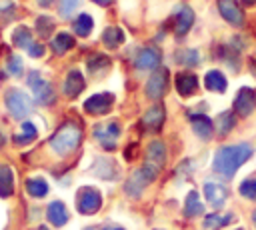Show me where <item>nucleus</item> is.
<instances>
[{
    "instance_id": "obj_1",
    "label": "nucleus",
    "mask_w": 256,
    "mask_h": 230,
    "mask_svg": "<svg viewBox=\"0 0 256 230\" xmlns=\"http://www.w3.org/2000/svg\"><path fill=\"white\" fill-rule=\"evenodd\" d=\"M254 154V148L246 142H240V144H228V146H220L214 154V162H212V168L218 176H222L224 180H230L234 178L236 170L248 162Z\"/></svg>"
},
{
    "instance_id": "obj_2",
    "label": "nucleus",
    "mask_w": 256,
    "mask_h": 230,
    "mask_svg": "<svg viewBox=\"0 0 256 230\" xmlns=\"http://www.w3.org/2000/svg\"><path fill=\"white\" fill-rule=\"evenodd\" d=\"M82 140V130L78 124L74 122H64L52 136H50V148L58 154V156H66L70 152H74L78 148Z\"/></svg>"
},
{
    "instance_id": "obj_3",
    "label": "nucleus",
    "mask_w": 256,
    "mask_h": 230,
    "mask_svg": "<svg viewBox=\"0 0 256 230\" xmlns=\"http://www.w3.org/2000/svg\"><path fill=\"white\" fill-rule=\"evenodd\" d=\"M164 160H166V146H164V142L152 140V142L148 144V148H146L144 166L140 168V172L144 174V178H146L148 184L158 178V172H160V168L164 166Z\"/></svg>"
},
{
    "instance_id": "obj_4",
    "label": "nucleus",
    "mask_w": 256,
    "mask_h": 230,
    "mask_svg": "<svg viewBox=\"0 0 256 230\" xmlns=\"http://www.w3.org/2000/svg\"><path fill=\"white\" fill-rule=\"evenodd\" d=\"M102 206V194L94 186H82L76 192V210L84 216L96 214Z\"/></svg>"
},
{
    "instance_id": "obj_5",
    "label": "nucleus",
    "mask_w": 256,
    "mask_h": 230,
    "mask_svg": "<svg viewBox=\"0 0 256 230\" xmlns=\"http://www.w3.org/2000/svg\"><path fill=\"white\" fill-rule=\"evenodd\" d=\"M118 136H120V124L114 120L100 122L94 126V138L104 150H114L118 146Z\"/></svg>"
},
{
    "instance_id": "obj_6",
    "label": "nucleus",
    "mask_w": 256,
    "mask_h": 230,
    "mask_svg": "<svg viewBox=\"0 0 256 230\" xmlns=\"http://www.w3.org/2000/svg\"><path fill=\"white\" fill-rule=\"evenodd\" d=\"M26 82H28V86L32 88L34 98H36L38 104L48 106V104L54 102V88H52V84H50L48 80H44L38 72H30L28 78H26Z\"/></svg>"
},
{
    "instance_id": "obj_7",
    "label": "nucleus",
    "mask_w": 256,
    "mask_h": 230,
    "mask_svg": "<svg viewBox=\"0 0 256 230\" xmlns=\"http://www.w3.org/2000/svg\"><path fill=\"white\" fill-rule=\"evenodd\" d=\"M6 108L14 118H24L32 112V100L22 90H8L6 92Z\"/></svg>"
},
{
    "instance_id": "obj_8",
    "label": "nucleus",
    "mask_w": 256,
    "mask_h": 230,
    "mask_svg": "<svg viewBox=\"0 0 256 230\" xmlns=\"http://www.w3.org/2000/svg\"><path fill=\"white\" fill-rule=\"evenodd\" d=\"M168 76H170L168 68L158 66V68L152 72V76L148 78L146 86H144L146 96L152 98V100H160V98L166 94V90H168Z\"/></svg>"
},
{
    "instance_id": "obj_9",
    "label": "nucleus",
    "mask_w": 256,
    "mask_h": 230,
    "mask_svg": "<svg viewBox=\"0 0 256 230\" xmlns=\"http://www.w3.org/2000/svg\"><path fill=\"white\" fill-rule=\"evenodd\" d=\"M112 106H114V94H110V92L94 94V96H90V98L84 102V110H86L88 114H94V116L106 114Z\"/></svg>"
},
{
    "instance_id": "obj_10",
    "label": "nucleus",
    "mask_w": 256,
    "mask_h": 230,
    "mask_svg": "<svg viewBox=\"0 0 256 230\" xmlns=\"http://www.w3.org/2000/svg\"><path fill=\"white\" fill-rule=\"evenodd\" d=\"M256 108V92L252 88H240L234 98V112L238 116H250Z\"/></svg>"
},
{
    "instance_id": "obj_11",
    "label": "nucleus",
    "mask_w": 256,
    "mask_h": 230,
    "mask_svg": "<svg viewBox=\"0 0 256 230\" xmlns=\"http://www.w3.org/2000/svg\"><path fill=\"white\" fill-rule=\"evenodd\" d=\"M164 120H166V110H164V106H162V104H154L152 108H148V110L144 112L140 124H142V128L148 130V132H158V130H162Z\"/></svg>"
},
{
    "instance_id": "obj_12",
    "label": "nucleus",
    "mask_w": 256,
    "mask_h": 230,
    "mask_svg": "<svg viewBox=\"0 0 256 230\" xmlns=\"http://www.w3.org/2000/svg\"><path fill=\"white\" fill-rule=\"evenodd\" d=\"M218 12L232 26H242L244 24V12H242V8L238 6L236 0H218Z\"/></svg>"
},
{
    "instance_id": "obj_13",
    "label": "nucleus",
    "mask_w": 256,
    "mask_h": 230,
    "mask_svg": "<svg viewBox=\"0 0 256 230\" xmlns=\"http://www.w3.org/2000/svg\"><path fill=\"white\" fill-rule=\"evenodd\" d=\"M192 24H194V12H192L190 6L182 4L174 14V34H176V38H182L192 28Z\"/></svg>"
},
{
    "instance_id": "obj_14",
    "label": "nucleus",
    "mask_w": 256,
    "mask_h": 230,
    "mask_svg": "<svg viewBox=\"0 0 256 230\" xmlns=\"http://www.w3.org/2000/svg\"><path fill=\"white\" fill-rule=\"evenodd\" d=\"M160 50L158 48H152V46H148V48H142L140 52H138V56H136V60H134V66L138 68V70H156L158 66H160Z\"/></svg>"
},
{
    "instance_id": "obj_15",
    "label": "nucleus",
    "mask_w": 256,
    "mask_h": 230,
    "mask_svg": "<svg viewBox=\"0 0 256 230\" xmlns=\"http://www.w3.org/2000/svg\"><path fill=\"white\" fill-rule=\"evenodd\" d=\"M204 196L208 200L210 206H214L216 210H220L228 198V190L222 184H214V182H206L204 184Z\"/></svg>"
},
{
    "instance_id": "obj_16",
    "label": "nucleus",
    "mask_w": 256,
    "mask_h": 230,
    "mask_svg": "<svg viewBox=\"0 0 256 230\" xmlns=\"http://www.w3.org/2000/svg\"><path fill=\"white\" fill-rule=\"evenodd\" d=\"M190 124H192L194 134H196L200 140H210V138H212L214 124L210 122L208 116H204V114H190Z\"/></svg>"
},
{
    "instance_id": "obj_17",
    "label": "nucleus",
    "mask_w": 256,
    "mask_h": 230,
    "mask_svg": "<svg viewBox=\"0 0 256 230\" xmlns=\"http://www.w3.org/2000/svg\"><path fill=\"white\" fill-rule=\"evenodd\" d=\"M46 218L50 220L52 226H64L68 222V210H66L64 202H60V200L50 202L46 208Z\"/></svg>"
},
{
    "instance_id": "obj_18",
    "label": "nucleus",
    "mask_w": 256,
    "mask_h": 230,
    "mask_svg": "<svg viewBox=\"0 0 256 230\" xmlns=\"http://www.w3.org/2000/svg\"><path fill=\"white\" fill-rule=\"evenodd\" d=\"M146 184H148V182H146V178H144V174H142L140 170H138V172H132V174L128 176V180L124 182V192H126V196H130V198H140Z\"/></svg>"
},
{
    "instance_id": "obj_19",
    "label": "nucleus",
    "mask_w": 256,
    "mask_h": 230,
    "mask_svg": "<svg viewBox=\"0 0 256 230\" xmlns=\"http://www.w3.org/2000/svg\"><path fill=\"white\" fill-rule=\"evenodd\" d=\"M84 76L78 72V70H70L66 80H64V94L70 96V98H76L82 90H84Z\"/></svg>"
},
{
    "instance_id": "obj_20",
    "label": "nucleus",
    "mask_w": 256,
    "mask_h": 230,
    "mask_svg": "<svg viewBox=\"0 0 256 230\" xmlns=\"http://www.w3.org/2000/svg\"><path fill=\"white\" fill-rule=\"evenodd\" d=\"M92 172L98 176V178H104V180H114L116 178V164L114 160L106 158V156H98L94 166H92Z\"/></svg>"
},
{
    "instance_id": "obj_21",
    "label": "nucleus",
    "mask_w": 256,
    "mask_h": 230,
    "mask_svg": "<svg viewBox=\"0 0 256 230\" xmlns=\"http://www.w3.org/2000/svg\"><path fill=\"white\" fill-rule=\"evenodd\" d=\"M198 88V78L190 72H180L176 76V90L180 96H192Z\"/></svg>"
},
{
    "instance_id": "obj_22",
    "label": "nucleus",
    "mask_w": 256,
    "mask_h": 230,
    "mask_svg": "<svg viewBox=\"0 0 256 230\" xmlns=\"http://www.w3.org/2000/svg\"><path fill=\"white\" fill-rule=\"evenodd\" d=\"M14 194V172L8 164H0V196L8 198Z\"/></svg>"
},
{
    "instance_id": "obj_23",
    "label": "nucleus",
    "mask_w": 256,
    "mask_h": 230,
    "mask_svg": "<svg viewBox=\"0 0 256 230\" xmlns=\"http://www.w3.org/2000/svg\"><path fill=\"white\" fill-rule=\"evenodd\" d=\"M204 86L210 90V92H224L228 82H226V76L220 72V70H210L206 72L204 76Z\"/></svg>"
},
{
    "instance_id": "obj_24",
    "label": "nucleus",
    "mask_w": 256,
    "mask_h": 230,
    "mask_svg": "<svg viewBox=\"0 0 256 230\" xmlns=\"http://www.w3.org/2000/svg\"><path fill=\"white\" fill-rule=\"evenodd\" d=\"M102 42L106 48H118L124 42V30L118 26H108L102 32Z\"/></svg>"
},
{
    "instance_id": "obj_25",
    "label": "nucleus",
    "mask_w": 256,
    "mask_h": 230,
    "mask_svg": "<svg viewBox=\"0 0 256 230\" xmlns=\"http://www.w3.org/2000/svg\"><path fill=\"white\" fill-rule=\"evenodd\" d=\"M74 46V38H72V34H68V32H60V34H56L54 38H52V42H50V48L54 50V54H66L70 48Z\"/></svg>"
},
{
    "instance_id": "obj_26",
    "label": "nucleus",
    "mask_w": 256,
    "mask_h": 230,
    "mask_svg": "<svg viewBox=\"0 0 256 230\" xmlns=\"http://www.w3.org/2000/svg\"><path fill=\"white\" fill-rule=\"evenodd\" d=\"M214 124H216V132L224 136V134H228V132L236 126V116H234L232 110H224V112H220V114L216 116Z\"/></svg>"
},
{
    "instance_id": "obj_27",
    "label": "nucleus",
    "mask_w": 256,
    "mask_h": 230,
    "mask_svg": "<svg viewBox=\"0 0 256 230\" xmlns=\"http://www.w3.org/2000/svg\"><path fill=\"white\" fill-rule=\"evenodd\" d=\"M72 28H74V34L80 36V38H86L90 36L92 28H94V20L90 14H78V18L72 22Z\"/></svg>"
},
{
    "instance_id": "obj_28",
    "label": "nucleus",
    "mask_w": 256,
    "mask_h": 230,
    "mask_svg": "<svg viewBox=\"0 0 256 230\" xmlns=\"http://www.w3.org/2000/svg\"><path fill=\"white\" fill-rule=\"evenodd\" d=\"M26 192L32 196V198H44L48 194V182L40 176H34V178H28L26 180Z\"/></svg>"
},
{
    "instance_id": "obj_29",
    "label": "nucleus",
    "mask_w": 256,
    "mask_h": 230,
    "mask_svg": "<svg viewBox=\"0 0 256 230\" xmlns=\"http://www.w3.org/2000/svg\"><path fill=\"white\" fill-rule=\"evenodd\" d=\"M12 44L18 46V48H26V50H28V48L34 44L30 28H28V26H18V28L12 32Z\"/></svg>"
},
{
    "instance_id": "obj_30",
    "label": "nucleus",
    "mask_w": 256,
    "mask_h": 230,
    "mask_svg": "<svg viewBox=\"0 0 256 230\" xmlns=\"http://www.w3.org/2000/svg\"><path fill=\"white\" fill-rule=\"evenodd\" d=\"M202 208H204V204H200L198 192H196V190L188 192V196H186V200H184V216H188V218L198 216V214H202Z\"/></svg>"
},
{
    "instance_id": "obj_31",
    "label": "nucleus",
    "mask_w": 256,
    "mask_h": 230,
    "mask_svg": "<svg viewBox=\"0 0 256 230\" xmlns=\"http://www.w3.org/2000/svg\"><path fill=\"white\" fill-rule=\"evenodd\" d=\"M232 220H234L232 214H218V212H214V214H208L204 218V228L206 230H220L222 226L230 224Z\"/></svg>"
},
{
    "instance_id": "obj_32",
    "label": "nucleus",
    "mask_w": 256,
    "mask_h": 230,
    "mask_svg": "<svg viewBox=\"0 0 256 230\" xmlns=\"http://www.w3.org/2000/svg\"><path fill=\"white\" fill-rule=\"evenodd\" d=\"M110 66V58L104 56V54H92L88 60H86V68L90 74H100L102 70H106Z\"/></svg>"
},
{
    "instance_id": "obj_33",
    "label": "nucleus",
    "mask_w": 256,
    "mask_h": 230,
    "mask_svg": "<svg viewBox=\"0 0 256 230\" xmlns=\"http://www.w3.org/2000/svg\"><path fill=\"white\" fill-rule=\"evenodd\" d=\"M36 136H38L36 126L32 122H22V132L18 136H14V142L16 144H30L36 140Z\"/></svg>"
},
{
    "instance_id": "obj_34",
    "label": "nucleus",
    "mask_w": 256,
    "mask_h": 230,
    "mask_svg": "<svg viewBox=\"0 0 256 230\" xmlns=\"http://www.w3.org/2000/svg\"><path fill=\"white\" fill-rule=\"evenodd\" d=\"M176 62L178 64H184V66H196L200 62V54L192 48H184V50H178L176 52Z\"/></svg>"
},
{
    "instance_id": "obj_35",
    "label": "nucleus",
    "mask_w": 256,
    "mask_h": 230,
    "mask_svg": "<svg viewBox=\"0 0 256 230\" xmlns=\"http://www.w3.org/2000/svg\"><path fill=\"white\" fill-rule=\"evenodd\" d=\"M54 30V20L50 16H40L36 20V32L40 34V38H48Z\"/></svg>"
},
{
    "instance_id": "obj_36",
    "label": "nucleus",
    "mask_w": 256,
    "mask_h": 230,
    "mask_svg": "<svg viewBox=\"0 0 256 230\" xmlns=\"http://www.w3.org/2000/svg\"><path fill=\"white\" fill-rule=\"evenodd\" d=\"M80 6V0H58V12L62 18H70L72 12H76Z\"/></svg>"
},
{
    "instance_id": "obj_37",
    "label": "nucleus",
    "mask_w": 256,
    "mask_h": 230,
    "mask_svg": "<svg viewBox=\"0 0 256 230\" xmlns=\"http://www.w3.org/2000/svg\"><path fill=\"white\" fill-rule=\"evenodd\" d=\"M240 194L248 200H256V178H246L242 184H240Z\"/></svg>"
},
{
    "instance_id": "obj_38",
    "label": "nucleus",
    "mask_w": 256,
    "mask_h": 230,
    "mask_svg": "<svg viewBox=\"0 0 256 230\" xmlns=\"http://www.w3.org/2000/svg\"><path fill=\"white\" fill-rule=\"evenodd\" d=\"M6 68H8V72L12 76H20L22 74V60H20V56H10L8 62H6Z\"/></svg>"
},
{
    "instance_id": "obj_39",
    "label": "nucleus",
    "mask_w": 256,
    "mask_h": 230,
    "mask_svg": "<svg viewBox=\"0 0 256 230\" xmlns=\"http://www.w3.org/2000/svg\"><path fill=\"white\" fill-rule=\"evenodd\" d=\"M44 44H40V42H34L30 48H28V54L32 56V58H40V56H44Z\"/></svg>"
},
{
    "instance_id": "obj_40",
    "label": "nucleus",
    "mask_w": 256,
    "mask_h": 230,
    "mask_svg": "<svg viewBox=\"0 0 256 230\" xmlns=\"http://www.w3.org/2000/svg\"><path fill=\"white\" fill-rule=\"evenodd\" d=\"M100 230H124V228L118 224H104V226H100Z\"/></svg>"
},
{
    "instance_id": "obj_41",
    "label": "nucleus",
    "mask_w": 256,
    "mask_h": 230,
    "mask_svg": "<svg viewBox=\"0 0 256 230\" xmlns=\"http://www.w3.org/2000/svg\"><path fill=\"white\" fill-rule=\"evenodd\" d=\"M94 4H98V6H110L114 0H92Z\"/></svg>"
},
{
    "instance_id": "obj_42",
    "label": "nucleus",
    "mask_w": 256,
    "mask_h": 230,
    "mask_svg": "<svg viewBox=\"0 0 256 230\" xmlns=\"http://www.w3.org/2000/svg\"><path fill=\"white\" fill-rule=\"evenodd\" d=\"M52 2H54V0H38V4H40V6H44V8H48Z\"/></svg>"
},
{
    "instance_id": "obj_43",
    "label": "nucleus",
    "mask_w": 256,
    "mask_h": 230,
    "mask_svg": "<svg viewBox=\"0 0 256 230\" xmlns=\"http://www.w3.org/2000/svg\"><path fill=\"white\" fill-rule=\"evenodd\" d=\"M242 2H244L246 6H254V4H256V0H242Z\"/></svg>"
},
{
    "instance_id": "obj_44",
    "label": "nucleus",
    "mask_w": 256,
    "mask_h": 230,
    "mask_svg": "<svg viewBox=\"0 0 256 230\" xmlns=\"http://www.w3.org/2000/svg\"><path fill=\"white\" fill-rule=\"evenodd\" d=\"M252 222H254V226H256V210H254V214H252Z\"/></svg>"
},
{
    "instance_id": "obj_45",
    "label": "nucleus",
    "mask_w": 256,
    "mask_h": 230,
    "mask_svg": "<svg viewBox=\"0 0 256 230\" xmlns=\"http://www.w3.org/2000/svg\"><path fill=\"white\" fill-rule=\"evenodd\" d=\"M84 230H100V228H96V226H90V228H84Z\"/></svg>"
},
{
    "instance_id": "obj_46",
    "label": "nucleus",
    "mask_w": 256,
    "mask_h": 230,
    "mask_svg": "<svg viewBox=\"0 0 256 230\" xmlns=\"http://www.w3.org/2000/svg\"><path fill=\"white\" fill-rule=\"evenodd\" d=\"M36 230H48V228H46V226H38Z\"/></svg>"
},
{
    "instance_id": "obj_47",
    "label": "nucleus",
    "mask_w": 256,
    "mask_h": 230,
    "mask_svg": "<svg viewBox=\"0 0 256 230\" xmlns=\"http://www.w3.org/2000/svg\"><path fill=\"white\" fill-rule=\"evenodd\" d=\"M2 144H4V138H2V136H0V146H2Z\"/></svg>"
}]
</instances>
